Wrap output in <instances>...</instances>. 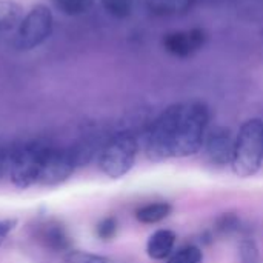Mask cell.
Segmentation results:
<instances>
[{
    "mask_svg": "<svg viewBox=\"0 0 263 263\" xmlns=\"http://www.w3.org/2000/svg\"><path fill=\"white\" fill-rule=\"evenodd\" d=\"M210 111L202 102H180L168 106L151 125L145 137L149 160L190 157L202 148Z\"/></svg>",
    "mask_w": 263,
    "mask_h": 263,
    "instance_id": "obj_1",
    "label": "cell"
},
{
    "mask_svg": "<svg viewBox=\"0 0 263 263\" xmlns=\"http://www.w3.org/2000/svg\"><path fill=\"white\" fill-rule=\"evenodd\" d=\"M263 163V122L260 119L247 120L234 142L231 160L233 173L237 177H251L259 173Z\"/></svg>",
    "mask_w": 263,
    "mask_h": 263,
    "instance_id": "obj_2",
    "label": "cell"
},
{
    "mask_svg": "<svg viewBox=\"0 0 263 263\" xmlns=\"http://www.w3.org/2000/svg\"><path fill=\"white\" fill-rule=\"evenodd\" d=\"M139 151L137 139L131 133H117L100 151L99 166L111 179H120L131 171Z\"/></svg>",
    "mask_w": 263,
    "mask_h": 263,
    "instance_id": "obj_3",
    "label": "cell"
},
{
    "mask_svg": "<svg viewBox=\"0 0 263 263\" xmlns=\"http://www.w3.org/2000/svg\"><path fill=\"white\" fill-rule=\"evenodd\" d=\"M77 166H79V159L74 148H57V146L43 145L37 185L42 186L60 185L72 176Z\"/></svg>",
    "mask_w": 263,
    "mask_h": 263,
    "instance_id": "obj_4",
    "label": "cell"
},
{
    "mask_svg": "<svg viewBox=\"0 0 263 263\" xmlns=\"http://www.w3.org/2000/svg\"><path fill=\"white\" fill-rule=\"evenodd\" d=\"M52 12L45 5H35L17 28L15 46L22 51H31L48 40L52 32Z\"/></svg>",
    "mask_w": 263,
    "mask_h": 263,
    "instance_id": "obj_5",
    "label": "cell"
},
{
    "mask_svg": "<svg viewBox=\"0 0 263 263\" xmlns=\"http://www.w3.org/2000/svg\"><path fill=\"white\" fill-rule=\"evenodd\" d=\"M42 149L43 145H26L15 151L11 156V165H9V176L12 183L20 188L26 190L32 185H37L39 182V173H40V159H42Z\"/></svg>",
    "mask_w": 263,
    "mask_h": 263,
    "instance_id": "obj_6",
    "label": "cell"
},
{
    "mask_svg": "<svg viewBox=\"0 0 263 263\" xmlns=\"http://www.w3.org/2000/svg\"><path fill=\"white\" fill-rule=\"evenodd\" d=\"M234 139L231 131L225 126H216L205 136V156L213 166L231 165L234 153Z\"/></svg>",
    "mask_w": 263,
    "mask_h": 263,
    "instance_id": "obj_7",
    "label": "cell"
},
{
    "mask_svg": "<svg viewBox=\"0 0 263 263\" xmlns=\"http://www.w3.org/2000/svg\"><path fill=\"white\" fill-rule=\"evenodd\" d=\"M205 40L206 35L202 29L176 31L163 37V46L176 57H190L203 46Z\"/></svg>",
    "mask_w": 263,
    "mask_h": 263,
    "instance_id": "obj_8",
    "label": "cell"
},
{
    "mask_svg": "<svg viewBox=\"0 0 263 263\" xmlns=\"http://www.w3.org/2000/svg\"><path fill=\"white\" fill-rule=\"evenodd\" d=\"M39 240L54 253L71 251V237L59 222H48L39 230Z\"/></svg>",
    "mask_w": 263,
    "mask_h": 263,
    "instance_id": "obj_9",
    "label": "cell"
},
{
    "mask_svg": "<svg viewBox=\"0 0 263 263\" xmlns=\"http://www.w3.org/2000/svg\"><path fill=\"white\" fill-rule=\"evenodd\" d=\"M176 243V233L171 230H159L156 231L146 243V254L153 260H163L166 259Z\"/></svg>",
    "mask_w": 263,
    "mask_h": 263,
    "instance_id": "obj_10",
    "label": "cell"
},
{
    "mask_svg": "<svg viewBox=\"0 0 263 263\" xmlns=\"http://www.w3.org/2000/svg\"><path fill=\"white\" fill-rule=\"evenodd\" d=\"M23 9L14 0H0V32H11L20 26Z\"/></svg>",
    "mask_w": 263,
    "mask_h": 263,
    "instance_id": "obj_11",
    "label": "cell"
},
{
    "mask_svg": "<svg viewBox=\"0 0 263 263\" xmlns=\"http://www.w3.org/2000/svg\"><path fill=\"white\" fill-rule=\"evenodd\" d=\"M196 0H146L149 11L156 15H177L191 9Z\"/></svg>",
    "mask_w": 263,
    "mask_h": 263,
    "instance_id": "obj_12",
    "label": "cell"
},
{
    "mask_svg": "<svg viewBox=\"0 0 263 263\" xmlns=\"http://www.w3.org/2000/svg\"><path fill=\"white\" fill-rule=\"evenodd\" d=\"M171 205L168 202H156V203H148L136 211V217L142 223H159L163 219H166L171 214Z\"/></svg>",
    "mask_w": 263,
    "mask_h": 263,
    "instance_id": "obj_13",
    "label": "cell"
},
{
    "mask_svg": "<svg viewBox=\"0 0 263 263\" xmlns=\"http://www.w3.org/2000/svg\"><path fill=\"white\" fill-rule=\"evenodd\" d=\"M51 2L60 12L66 15H82L88 12L94 5V0H51Z\"/></svg>",
    "mask_w": 263,
    "mask_h": 263,
    "instance_id": "obj_14",
    "label": "cell"
},
{
    "mask_svg": "<svg viewBox=\"0 0 263 263\" xmlns=\"http://www.w3.org/2000/svg\"><path fill=\"white\" fill-rule=\"evenodd\" d=\"M63 259H65L66 263H112V260L109 257L94 254V253L79 251V250L68 251Z\"/></svg>",
    "mask_w": 263,
    "mask_h": 263,
    "instance_id": "obj_15",
    "label": "cell"
},
{
    "mask_svg": "<svg viewBox=\"0 0 263 263\" xmlns=\"http://www.w3.org/2000/svg\"><path fill=\"white\" fill-rule=\"evenodd\" d=\"M100 3L116 18H126L133 11V0H100Z\"/></svg>",
    "mask_w": 263,
    "mask_h": 263,
    "instance_id": "obj_16",
    "label": "cell"
},
{
    "mask_svg": "<svg viewBox=\"0 0 263 263\" xmlns=\"http://www.w3.org/2000/svg\"><path fill=\"white\" fill-rule=\"evenodd\" d=\"M170 263H203V253L197 247H185L171 257Z\"/></svg>",
    "mask_w": 263,
    "mask_h": 263,
    "instance_id": "obj_17",
    "label": "cell"
},
{
    "mask_svg": "<svg viewBox=\"0 0 263 263\" xmlns=\"http://www.w3.org/2000/svg\"><path fill=\"white\" fill-rule=\"evenodd\" d=\"M239 256H240V263H260V254L259 248L254 240L245 239L239 245Z\"/></svg>",
    "mask_w": 263,
    "mask_h": 263,
    "instance_id": "obj_18",
    "label": "cell"
},
{
    "mask_svg": "<svg viewBox=\"0 0 263 263\" xmlns=\"http://www.w3.org/2000/svg\"><path fill=\"white\" fill-rule=\"evenodd\" d=\"M116 233H117V220L112 216L105 217L96 227V234L100 240H111L114 239Z\"/></svg>",
    "mask_w": 263,
    "mask_h": 263,
    "instance_id": "obj_19",
    "label": "cell"
},
{
    "mask_svg": "<svg viewBox=\"0 0 263 263\" xmlns=\"http://www.w3.org/2000/svg\"><path fill=\"white\" fill-rule=\"evenodd\" d=\"M239 225V220L236 216H231V214H225L222 219H219L217 222V230L222 231V233H230L233 230H236Z\"/></svg>",
    "mask_w": 263,
    "mask_h": 263,
    "instance_id": "obj_20",
    "label": "cell"
},
{
    "mask_svg": "<svg viewBox=\"0 0 263 263\" xmlns=\"http://www.w3.org/2000/svg\"><path fill=\"white\" fill-rule=\"evenodd\" d=\"M11 153L8 151V148L5 145L0 143V177L9 171V165H11Z\"/></svg>",
    "mask_w": 263,
    "mask_h": 263,
    "instance_id": "obj_21",
    "label": "cell"
},
{
    "mask_svg": "<svg viewBox=\"0 0 263 263\" xmlns=\"http://www.w3.org/2000/svg\"><path fill=\"white\" fill-rule=\"evenodd\" d=\"M17 227V219H5L0 220V245L5 242L8 234Z\"/></svg>",
    "mask_w": 263,
    "mask_h": 263,
    "instance_id": "obj_22",
    "label": "cell"
}]
</instances>
